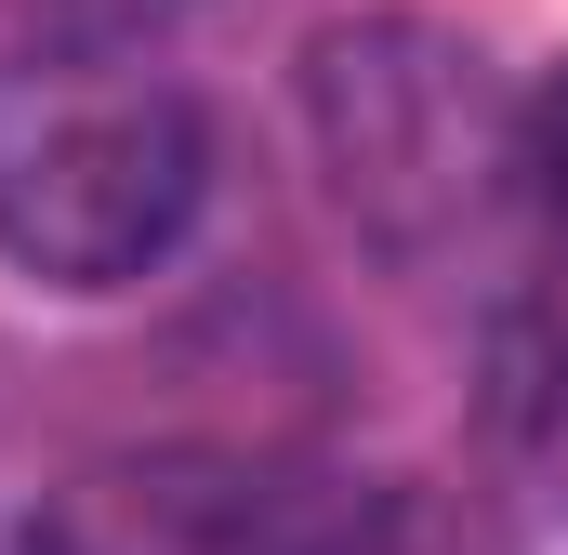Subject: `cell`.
Returning a JSON list of instances; mask_svg holds the SVG:
<instances>
[{
  "mask_svg": "<svg viewBox=\"0 0 568 555\" xmlns=\"http://www.w3.org/2000/svg\"><path fill=\"white\" fill-rule=\"evenodd\" d=\"M212 199L199 93L120 27H40L0 53V265L40 291H133Z\"/></svg>",
  "mask_w": 568,
  "mask_h": 555,
  "instance_id": "cell-1",
  "label": "cell"
},
{
  "mask_svg": "<svg viewBox=\"0 0 568 555\" xmlns=\"http://www.w3.org/2000/svg\"><path fill=\"white\" fill-rule=\"evenodd\" d=\"M0 555H397V490L304 450L172 436L13 503Z\"/></svg>",
  "mask_w": 568,
  "mask_h": 555,
  "instance_id": "cell-2",
  "label": "cell"
},
{
  "mask_svg": "<svg viewBox=\"0 0 568 555\" xmlns=\"http://www.w3.org/2000/svg\"><path fill=\"white\" fill-rule=\"evenodd\" d=\"M317 145L384 239H489L516 212V107L424 27H344L304 67Z\"/></svg>",
  "mask_w": 568,
  "mask_h": 555,
  "instance_id": "cell-3",
  "label": "cell"
},
{
  "mask_svg": "<svg viewBox=\"0 0 568 555\" xmlns=\"http://www.w3.org/2000/svg\"><path fill=\"white\" fill-rule=\"evenodd\" d=\"M489 411L529 450H568V67L516 93V212L489 291Z\"/></svg>",
  "mask_w": 568,
  "mask_h": 555,
  "instance_id": "cell-4",
  "label": "cell"
}]
</instances>
